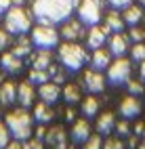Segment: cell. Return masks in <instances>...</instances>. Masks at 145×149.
<instances>
[{"label":"cell","instance_id":"cell-1","mask_svg":"<svg viewBox=\"0 0 145 149\" xmlns=\"http://www.w3.org/2000/svg\"><path fill=\"white\" fill-rule=\"evenodd\" d=\"M76 8V0H32V13L40 23H63Z\"/></svg>","mask_w":145,"mask_h":149},{"label":"cell","instance_id":"cell-2","mask_svg":"<svg viewBox=\"0 0 145 149\" xmlns=\"http://www.w3.org/2000/svg\"><path fill=\"white\" fill-rule=\"evenodd\" d=\"M4 27L8 34L21 36L32 27V15L23 8V4H15L4 13Z\"/></svg>","mask_w":145,"mask_h":149},{"label":"cell","instance_id":"cell-3","mask_svg":"<svg viewBox=\"0 0 145 149\" xmlns=\"http://www.w3.org/2000/svg\"><path fill=\"white\" fill-rule=\"evenodd\" d=\"M6 126L17 141H27L32 136V116H30V111H25V107L23 109H13L6 116Z\"/></svg>","mask_w":145,"mask_h":149},{"label":"cell","instance_id":"cell-4","mask_svg":"<svg viewBox=\"0 0 145 149\" xmlns=\"http://www.w3.org/2000/svg\"><path fill=\"white\" fill-rule=\"evenodd\" d=\"M59 61L63 67L72 69V72H78V69L86 63V51L76 44L72 40H65V44L59 46Z\"/></svg>","mask_w":145,"mask_h":149},{"label":"cell","instance_id":"cell-5","mask_svg":"<svg viewBox=\"0 0 145 149\" xmlns=\"http://www.w3.org/2000/svg\"><path fill=\"white\" fill-rule=\"evenodd\" d=\"M76 13L78 19L86 25H95L99 23L101 13H103V0H76Z\"/></svg>","mask_w":145,"mask_h":149},{"label":"cell","instance_id":"cell-6","mask_svg":"<svg viewBox=\"0 0 145 149\" xmlns=\"http://www.w3.org/2000/svg\"><path fill=\"white\" fill-rule=\"evenodd\" d=\"M32 44H36L38 48H53L59 44V32L55 27H51V23H38L32 29Z\"/></svg>","mask_w":145,"mask_h":149},{"label":"cell","instance_id":"cell-7","mask_svg":"<svg viewBox=\"0 0 145 149\" xmlns=\"http://www.w3.org/2000/svg\"><path fill=\"white\" fill-rule=\"evenodd\" d=\"M130 72H132V65L128 59H124V57H118L114 63L107 65V80L112 84H126L130 80Z\"/></svg>","mask_w":145,"mask_h":149},{"label":"cell","instance_id":"cell-8","mask_svg":"<svg viewBox=\"0 0 145 149\" xmlns=\"http://www.w3.org/2000/svg\"><path fill=\"white\" fill-rule=\"evenodd\" d=\"M82 82L86 86L89 93H103L105 91V78L99 69H91V72H84Z\"/></svg>","mask_w":145,"mask_h":149},{"label":"cell","instance_id":"cell-9","mask_svg":"<svg viewBox=\"0 0 145 149\" xmlns=\"http://www.w3.org/2000/svg\"><path fill=\"white\" fill-rule=\"evenodd\" d=\"M82 25H84V23L80 21V19H70V17H67L65 21H63V27H61V34H59V36H63L65 40L76 42V40L84 34V27H82Z\"/></svg>","mask_w":145,"mask_h":149},{"label":"cell","instance_id":"cell-10","mask_svg":"<svg viewBox=\"0 0 145 149\" xmlns=\"http://www.w3.org/2000/svg\"><path fill=\"white\" fill-rule=\"evenodd\" d=\"M141 109L143 107H141V101L137 97H124L120 101V113L126 118V120L128 118H137L141 113Z\"/></svg>","mask_w":145,"mask_h":149},{"label":"cell","instance_id":"cell-11","mask_svg":"<svg viewBox=\"0 0 145 149\" xmlns=\"http://www.w3.org/2000/svg\"><path fill=\"white\" fill-rule=\"evenodd\" d=\"M0 67H2L6 74H19L23 69V61H21V57H17L15 53H4L0 57Z\"/></svg>","mask_w":145,"mask_h":149},{"label":"cell","instance_id":"cell-12","mask_svg":"<svg viewBox=\"0 0 145 149\" xmlns=\"http://www.w3.org/2000/svg\"><path fill=\"white\" fill-rule=\"evenodd\" d=\"M38 95H40V99H42L44 103H51V105H53L57 99H59L61 88H59V84H57V82H42Z\"/></svg>","mask_w":145,"mask_h":149},{"label":"cell","instance_id":"cell-13","mask_svg":"<svg viewBox=\"0 0 145 149\" xmlns=\"http://www.w3.org/2000/svg\"><path fill=\"white\" fill-rule=\"evenodd\" d=\"M34 97H36V93H34L32 82H23V84L17 86V101H19V105H21V107L34 105Z\"/></svg>","mask_w":145,"mask_h":149},{"label":"cell","instance_id":"cell-14","mask_svg":"<svg viewBox=\"0 0 145 149\" xmlns=\"http://www.w3.org/2000/svg\"><path fill=\"white\" fill-rule=\"evenodd\" d=\"M128 48V38L122 32H114V36L109 38V53L116 57H122Z\"/></svg>","mask_w":145,"mask_h":149},{"label":"cell","instance_id":"cell-15","mask_svg":"<svg viewBox=\"0 0 145 149\" xmlns=\"http://www.w3.org/2000/svg\"><path fill=\"white\" fill-rule=\"evenodd\" d=\"M44 141L48 145H53L55 149H65V132L61 126H53L48 128L46 134H44Z\"/></svg>","mask_w":145,"mask_h":149},{"label":"cell","instance_id":"cell-16","mask_svg":"<svg viewBox=\"0 0 145 149\" xmlns=\"http://www.w3.org/2000/svg\"><path fill=\"white\" fill-rule=\"evenodd\" d=\"M107 32L109 29L107 27H99V25H93L91 27V32H89V46L91 48H99V46H103L105 44V40H107Z\"/></svg>","mask_w":145,"mask_h":149},{"label":"cell","instance_id":"cell-17","mask_svg":"<svg viewBox=\"0 0 145 149\" xmlns=\"http://www.w3.org/2000/svg\"><path fill=\"white\" fill-rule=\"evenodd\" d=\"M124 23H128V25H139V21L143 19V6L141 4H128V6H124Z\"/></svg>","mask_w":145,"mask_h":149},{"label":"cell","instance_id":"cell-18","mask_svg":"<svg viewBox=\"0 0 145 149\" xmlns=\"http://www.w3.org/2000/svg\"><path fill=\"white\" fill-rule=\"evenodd\" d=\"M89 136H91V124L86 120H76L72 128V139L76 143H84Z\"/></svg>","mask_w":145,"mask_h":149},{"label":"cell","instance_id":"cell-19","mask_svg":"<svg viewBox=\"0 0 145 149\" xmlns=\"http://www.w3.org/2000/svg\"><path fill=\"white\" fill-rule=\"evenodd\" d=\"M17 101V86L13 82L0 84V105H13Z\"/></svg>","mask_w":145,"mask_h":149},{"label":"cell","instance_id":"cell-20","mask_svg":"<svg viewBox=\"0 0 145 149\" xmlns=\"http://www.w3.org/2000/svg\"><path fill=\"white\" fill-rule=\"evenodd\" d=\"M114 126H116V116H114L112 111L101 113L99 118H97V132H99V134H107V132H112Z\"/></svg>","mask_w":145,"mask_h":149},{"label":"cell","instance_id":"cell-21","mask_svg":"<svg viewBox=\"0 0 145 149\" xmlns=\"http://www.w3.org/2000/svg\"><path fill=\"white\" fill-rule=\"evenodd\" d=\"M53 109H51V103H38V105H34V118L40 124H46V122H51L53 120Z\"/></svg>","mask_w":145,"mask_h":149},{"label":"cell","instance_id":"cell-22","mask_svg":"<svg viewBox=\"0 0 145 149\" xmlns=\"http://www.w3.org/2000/svg\"><path fill=\"white\" fill-rule=\"evenodd\" d=\"M109 57H112V53L109 51H105V48H95V53H93V67L95 69H99V72H101V69H105V67H107L109 65Z\"/></svg>","mask_w":145,"mask_h":149},{"label":"cell","instance_id":"cell-23","mask_svg":"<svg viewBox=\"0 0 145 149\" xmlns=\"http://www.w3.org/2000/svg\"><path fill=\"white\" fill-rule=\"evenodd\" d=\"M32 65L38 67V69H48V67L53 65V57H51V53H48L46 48H40V53L32 55Z\"/></svg>","mask_w":145,"mask_h":149},{"label":"cell","instance_id":"cell-24","mask_svg":"<svg viewBox=\"0 0 145 149\" xmlns=\"http://www.w3.org/2000/svg\"><path fill=\"white\" fill-rule=\"evenodd\" d=\"M105 27H107L109 32H122V27H124V19L118 15V11L107 13V17H105Z\"/></svg>","mask_w":145,"mask_h":149},{"label":"cell","instance_id":"cell-25","mask_svg":"<svg viewBox=\"0 0 145 149\" xmlns=\"http://www.w3.org/2000/svg\"><path fill=\"white\" fill-rule=\"evenodd\" d=\"M30 51H32V38H25V36L21 34L19 42H17L15 48H13V53H15L17 57H25V55H30Z\"/></svg>","mask_w":145,"mask_h":149},{"label":"cell","instance_id":"cell-26","mask_svg":"<svg viewBox=\"0 0 145 149\" xmlns=\"http://www.w3.org/2000/svg\"><path fill=\"white\" fill-rule=\"evenodd\" d=\"M99 111V99L97 97H86L82 101V113L84 116H97Z\"/></svg>","mask_w":145,"mask_h":149},{"label":"cell","instance_id":"cell-27","mask_svg":"<svg viewBox=\"0 0 145 149\" xmlns=\"http://www.w3.org/2000/svg\"><path fill=\"white\" fill-rule=\"evenodd\" d=\"M61 93H63V97H65V101H67V103H76V101H80V88L76 86V84H65Z\"/></svg>","mask_w":145,"mask_h":149},{"label":"cell","instance_id":"cell-28","mask_svg":"<svg viewBox=\"0 0 145 149\" xmlns=\"http://www.w3.org/2000/svg\"><path fill=\"white\" fill-rule=\"evenodd\" d=\"M46 78H48L46 69H38V67H34L32 72H30V82H32V84H42V82H46Z\"/></svg>","mask_w":145,"mask_h":149},{"label":"cell","instance_id":"cell-29","mask_svg":"<svg viewBox=\"0 0 145 149\" xmlns=\"http://www.w3.org/2000/svg\"><path fill=\"white\" fill-rule=\"evenodd\" d=\"M130 57H132V61H145V44L135 42V46L130 48Z\"/></svg>","mask_w":145,"mask_h":149},{"label":"cell","instance_id":"cell-30","mask_svg":"<svg viewBox=\"0 0 145 149\" xmlns=\"http://www.w3.org/2000/svg\"><path fill=\"white\" fill-rule=\"evenodd\" d=\"M82 147H84V149H103V141H101L99 134H95V136H89V139H86Z\"/></svg>","mask_w":145,"mask_h":149},{"label":"cell","instance_id":"cell-31","mask_svg":"<svg viewBox=\"0 0 145 149\" xmlns=\"http://www.w3.org/2000/svg\"><path fill=\"white\" fill-rule=\"evenodd\" d=\"M130 40L132 42H143L145 40V29L139 25H130Z\"/></svg>","mask_w":145,"mask_h":149},{"label":"cell","instance_id":"cell-32","mask_svg":"<svg viewBox=\"0 0 145 149\" xmlns=\"http://www.w3.org/2000/svg\"><path fill=\"white\" fill-rule=\"evenodd\" d=\"M11 141V130H8L6 124H0V149H4Z\"/></svg>","mask_w":145,"mask_h":149},{"label":"cell","instance_id":"cell-33","mask_svg":"<svg viewBox=\"0 0 145 149\" xmlns=\"http://www.w3.org/2000/svg\"><path fill=\"white\" fill-rule=\"evenodd\" d=\"M103 149H124V143L120 141V139H107V141L103 143Z\"/></svg>","mask_w":145,"mask_h":149},{"label":"cell","instance_id":"cell-34","mask_svg":"<svg viewBox=\"0 0 145 149\" xmlns=\"http://www.w3.org/2000/svg\"><path fill=\"white\" fill-rule=\"evenodd\" d=\"M126 84H128V91H130V95H141V93H145V88H143V84H141V82L128 80Z\"/></svg>","mask_w":145,"mask_h":149},{"label":"cell","instance_id":"cell-35","mask_svg":"<svg viewBox=\"0 0 145 149\" xmlns=\"http://www.w3.org/2000/svg\"><path fill=\"white\" fill-rule=\"evenodd\" d=\"M114 130L118 132V134H128V132H130V126H128L126 120H122V122H118V124L114 126Z\"/></svg>","mask_w":145,"mask_h":149},{"label":"cell","instance_id":"cell-36","mask_svg":"<svg viewBox=\"0 0 145 149\" xmlns=\"http://www.w3.org/2000/svg\"><path fill=\"white\" fill-rule=\"evenodd\" d=\"M8 44H11V42H8V32H6V29H0V53H2Z\"/></svg>","mask_w":145,"mask_h":149},{"label":"cell","instance_id":"cell-37","mask_svg":"<svg viewBox=\"0 0 145 149\" xmlns=\"http://www.w3.org/2000/svg\"><path fill=\"white\" fill-rule=\"evenodd\" d=\"M109 2V6H114V8H124V6H128L132 0H107Z\"/></svg>","mask_w":145,"mask_h":149},{"label":"cell","instance_id":"cell-38","mask_svg":"<svg viewBox=\"0 0 145 149\" xmlns=\"http://www.w3.org/2000/svg\"><path fill=\"white\" fill-rule=\"evenodd\" d=\"M23 149H42V143H40V139H36V141H27V143H23Z\"/></svg>","mask_w":145,"mask_h":149},{"label":"cell","instance_id":"cell-39","mask_svg":"<svg viewBox=\"0 0 145 149\" xmlns=\"http://www.w3.org/2000/svg\"><path fill=\"white\" fill-rule=\"evenodd\" d=\"M11 6H13V0H0V15H4Z\"/></svg>","mask_w":145,"mask_h":149},{"label":"cell","instance_id":"cell-40","mask_svg":"<svg viewBox=\"0 0 145 149\" xmlns=\"http://www.w3.org/2000/svg\"><path fill=\"white\" fill-rule=\"evenodd\" d=\"M4 149H23V143H17V141L15 143H8Z\"/></svg>","mask_w":145,"mask_h":149},{"label":"cell","instance_id":"cell-41","mask_svg":"<svg viewBox=\"0 0 145 149\" xmlns=\"http://www.w3.org/2000/svg\"><path fill=\"white\" fill-rule=\"evenodd\" d=\"M141 78L145 80V61H141Z\"/></svg>","mask_w":145,"mask_h":149},{"label":"cell","instance_id":"cell-42","mask_svg":"<svg viewBox=\"0 0 145 149\" xmlns=\"http://www.w3.org/2000/svg\"><path fill=\"white\" fill-rule=\"evenodd\" d=\"M139 4H141V6H145V0H139Z\"/></svg>","mask_w":145,"mask_h":149},{"label":"cell","instance_id":"cell-43","mask_svg":"<svg viewBox=\"0 0 145 149\" xmlns=\"http://www.w3.org/2000/svg\"><path fill=\"white\" fill-rule=\"evenodd\" d=\"M139 149H145V143H143V145H141V147H139Z\"/></svg>","mask_w":145,"mask_h":149}]
</instances>
